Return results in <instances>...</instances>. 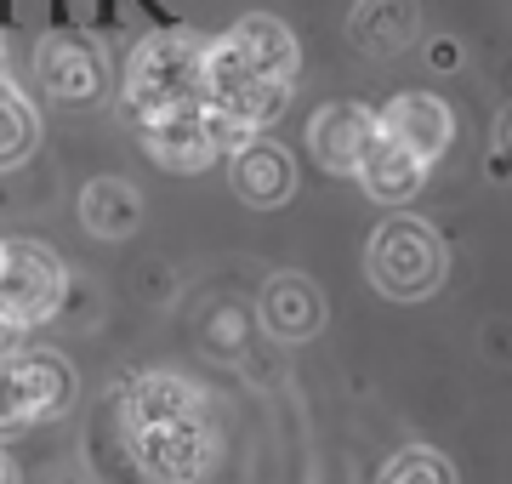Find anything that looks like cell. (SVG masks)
<instances>
[{
	"label": "cell",
	"mask_w": 512,
	"mask_h": 484,
	"mask_svg": "<svg viewBox=\"0 0 512 484\" xmlns=\"http://www.w3.org/2000/svg\"><path fill=\"white\" fill-rule=\"evenodd\" d=\"M109 428L126 450L131 484H194L211 467V405L177 371H143L109 399Z\"/></svg>",
	"instance_id": "6da1fadb"
},
{
	"label": "cell",
	"mask_w": 512,
	"mask_h": 484,
	"mask_svg": "<svg viewBox=\"0 0 512 484\" xmlns=\"http://www.w3.org/2000/svg\"><path fill=\"white\" fill-rule=\"evenodd\" d=\"M296 35L268 12L239 18L228 35L205 40V103L245 137L274 126L296 92Z\"/></svg>",
	"instance_id": "7a4b0ae2"
},
{
	"label": "cell",
	"mask_w": 512,
	"mask_h": 484,
	"mask_svg": "<svg viewBox=\"0 0 512 484\" xmlns=\"http://www.w3.org/2000/svg\"><path fill=\"white\" fill-rule=\"evenodd\" d=\"M205 97V40L194 29H154L131 52L120 80V109L137 131Z\"/></svg>",
	"instance_id": "3957f363"
},
{
	"label": "cell",
	"mask_w": 512,
	"mask_h": 484,
	"mask_svg": "<svg viewBox=\"0 0 512 484\" xmlns=\"http://www.w3.org/2000/svg\"><path fill=\"white\" fill-rule=\"evenodd\" d=\"M444 240L439 228H427L421 217H387L365 245V274L370 285L393 302H427L444 285Z\"/></svg>",
	"instance_id": "277c9868"
},
{
	"label": "cell",
	"mask_w": 512,
	"mask_h": 484,
	"mask_svg": "<svg viewBox=\"0 0 512 484\" xmlns=\"http://www.w3.org/2000/svg\"><path fill=\"white\" fill-rule=\"evenodd\" d=\"M74 365L52 348H18L0 359V428H29L52 422L74 405Z\"/></svg>",
	"instance_id": "5b68a950"
},
{
	"label": "cell",
	"mask_w": 512,
	"mask_h": 484,
	"mask_svg": "<svg viewBox=\"0 0 512 484\" xmlns=\"http://www.w3.org/2000/svg\"><path fill=\"white\" fill-rule=\"evenodd\" d=\"M35 86L63 109H92L109 97V57L86 29L52 23L35 46Z\"/></svg>",
	"instance_id": "8992f818"
},
{
	"label": "cell",
	"mask_w": 512,
	"mask_h": 484,
	"mask_svg": "<svg viewBox=\"0 0 512 484\" xmlns=\"http://www.w3.org/2000/svg\"><path fill=\"white\" fill-rule=\"evenodd\" d=\"M63 291H69V274L57 262L52 245L40 240H0V314L35 331L63 308Z\"/></svg>",
	"instance_id": "52a82bcc"
},
{
	"label": "cell",
	"mask_w": 512,
	"mask_h": 484,
	"mask_svg": "<svg viewBox=\"0 0 512 484\" xmlns=\"http://www.w3.org/2000/svg\"><path fill=\"white\" fill-rule=\"evenodd\" d=\"M143 137V149H148V160L154 166H165V171H205V166H217L228 149H239L245 143V131L234 126V120H222L211 103H188V109H177V114H165V120H154V126H143L137 131Z\"/></svg>",
	"instance_id": "ba28073f"
},
{
	"label": "cell",
	"mask_w": 512,
	"mask_h": 484,
	"mask_svg": "<svg viewBox=\"0 0 512 484\" xmlns=\"http://www.w3.org/2000/svg\"><path fill=\"white\" fill-rule=\"evenodd\" d=\"M222 160H228V183H234V194L245 205H256V211H274V205H285L296 194L291 154L279 149V143H268V137H245V143L228 149Z\"/></svg>",
	"instance_id": "9c48e42d"
},
{
	"label": "cell",
	"mask_w": 512,
	"mask_h": 484,
	"mask_svg": "<svg viewBox=\"0 0 512 484\" xmlns=\"http://www.w3.org/2000/svg\"><path fill=\"white\" fill-rule=\"evenodd\" d=\"M376 126H382L393 143H404L416 160L433 166V160L450 149V137H456V114H450V103L433 97V92H404L376 114Z\"/></svg>",
	"instance_id": "30bf717a"
},
{
	"label": "cell",
	"mask_w": 512,
	"mask_h": 484,
	"mask_svg": "<svg viewBox=\"0 0 512 484\" xmlns=\"http://www.w3.org/2000/svg\"><path fill=\"white\" fill-rule=\"evenodd\" d=\"M370 137H376V114L365 103H325L308 126V149L325 171L353 177L359 160H365V149H370Z\"/></svg>",
	"instance_id": "8fae6325"
},
{
	"label": "cell",
	"mask_w": 512,
	"mask_h": 484,
	"mask_svg": "<svg viewBox=\"0 0 512 484\" xmlns=\"http://www.w3.org/2000/svg\"><path fill=\"white\" fill-rule=\"evenodd\" d=\"M256 314H262L268 336H279V342H308L325 325V297H319V285L308 274H291L285 268V274H274V280L262 285Z\"/></svg>",
	"instance_id": "7c38bea8"
},
{
	"label": "cell",
	"mask_w": 512,
	"mask_h": 484,
	"mask_svg": "<svg viewBox=\"0 0 512 484\" xmlns=\"http://www.w3.org/2000/svg\"><path fill=\"white\" fill-rule=\"evenodd\" d=\"M353 177L365 183L370 200L410 205L421 194V183H427V160H416L404 143H393V137L376 126V137H370V149H365V160H359V171H353Z\"/></svg>",
	"instance_id": "4fadbf2b"
},
{
	"label": "cell",
	"mask_w": 512,
	"mask_h": 484,
	"mask_svg": "<svg viewBox=\"0 0 512 484\" xmlns=\"http://www.w3.org/2000/svg\"><path fill=\"white\" fill-rule=\"evenodd\" d=\"M80 223L97 240H131L143 223V194L126 177H92L80 188Z\"/></svg>",
	"instance_id": "5bb4252c"
},
{
	"label": "cell",
	"mask_w": 512,
	"mask_h": 484,
	"mask_svg": "<svg viewBox=\"0 0 512 484\" xmlns=\"http://www.w3.org/2000/svg\"><path fill=\"white\" fill-rule=\"evenodd\" d=\"M421 29V6L416 0H359L353 6V40L370 57H393L404 52Z\"/></svg>",
	"instance_id": "9a60e30c"
},
{
	"label": "cell",
	"mask_w": 512,
	"mask_h": 484,
	"mask_svg": "<svg viewBox=\"0 0 512 484\" xmlns=\"http://www.w3.org/2000/svg\"><path fill=\"white\" fill-rule=\"evenodd\" d=\"M35 149H40V109L29 103V92L12 80L6 57H0V171L23 166Z\"/></svg>",
	"instance_id": "2e32d148"
},
{
	"label": "cell",
	"mask_w": 512,
	"mask_h": 484,
	"mask_svg": "<svg viewBox=\"0 0 512 484\" xmlns=\"http://www.w3.org/2000/svg\"><path fill=\"white\" fill-rule=\"evenodd\" d=\"M376 484H456V467H450V456L433 450V445H404L399 456H387Z\"/></svg>",
	"instance_id": "e0dca14e"
},
{
	"label": "cell",
	"mask_w": 512,
	"mask_h": 484,
	"mask_svg": "<svg viewBox=\"0 0 512 484\" xmlns=\"http://www.w3.org/2000/svg\"><path fill=\"white\" fill-rule=\"evenodd\" d=\"M512 171V109L495 120V177H507Z\"/></svg>",
	"instance_id": "ac0fdd59"
},
{
	"label": "cell",
	"mask_w": 512,
	"mask_h": 484,
	"mask_svg": "<svg viewBox=\"0 0 512 484\" xmlns=\"http://www.w3.org/2000/svg\"><path fill=\"white\" fill-rule=\"evenodd\" d=\"M18 348H23V325H12V319L0 314V359L18 354Z\"/></svg>",
	"instance_id": "d6986e66"
},
{
	"label": "cell",
	"mask_w": 512,
	"mask_h": 484,
	"mask_svg": "<svg viewBox=\"0 0 512 484\" xmlns=\"http://www.w3.org/2000/svg\"><path fill=\"white\" fill-rule=\"evenodd\" d=\"M0 484H18V473H12V456L0 450Z\"/></svg>",
	"instance_id": "ffe728a7"
},
{
	"label": "cell",
	"mask_w": 512,
	"mask_h": 484,
	"mask_svg": "<svg viewBox=\"0 0 512 484\" xmlns=\"http://www.w3.org/2000/svg\"><path fill=\"white\" fill-rule=\"evenodd\" d=\"M0 23H6V6H0Z\"/></svg>",
	"instance_id": "44dd1931"
}]
</instances>
